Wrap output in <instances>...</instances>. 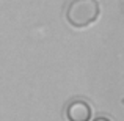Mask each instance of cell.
<instances>
[{
  "mask_svg": "<svg viewBox=\"0 0 124 121\" xmlns=\"http://www.w3.org/2000/svg\"><path fill=\"white\" fill-rule=\"evenodd\" d=\"M99 13L97 0H72L66 9V19L72 27L85 28L97 21Z\"/></svg>",
  "mask_w": 124,
  "mask_h": 121,
  "instance_id": "cell-1",
  "label": "cell"
},
{
  "mask_svg": "<svg viewBox=\"0 0 124 121\" xmlns=\"http://www.w3.org/2000/svg\"><path fill=\"white\" fill-rule=\"evenodd\" d=\"M93 116L90 104L83 99H74L69 102L66 109V118L68 121H90Z\"/></svg>",
  "mask_w": 124,
  "mask_h": 121,
  "instance_id": "cell-2",
  "label": "cell"
},
{
  "mask_svg": "<svg viewBox=\"0 0 124 121\" xmlns=\"http://www.w3.org/2000/svg\"><path fill=\"white\" fill-rule=\"evenodd\" d=\"M93 121H112V120L107 118V116H97V118H94Z\"/></svg>",
  "mask_w": 124,
  "mask_h": 121,
  "instance_id": "cell-3",
  "label": "cell"
}]
</instances>
